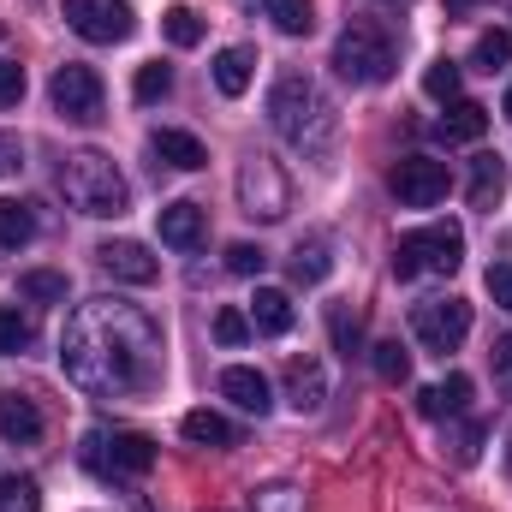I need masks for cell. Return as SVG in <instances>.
Segmentation results:
<instances>
[{
    "instance_id": "1f68e13d",
    "label": "cell",
    "mask_w": 512,
    "mask_h": 512,
    "mask_svg": "<svg viewBox=\"0 0 512 512\" xmlns=\"http://www.w3.org/2000/svg\"><path fill=\"white\" fill-rule=\"evenodd\" d=\"M459 78H465V72H459L453 60H435V66L423 72V96L447 108V102H459Z\"/></svg>"
},
{
    "instance_id": "ac0fdd59",
    "label": "cell",
    "mask_w": 512,
    "mask_h": 512,
    "mask_svg": "<svg viewBox=\"0 0 512 512\" xmlns=\"http://www.w3.org/2000/svg\"><path fill=\"white\" fill-rule=\"evenodd\" d=\"M465 405H471V376H447V382H435V387H423L417 393V411L423 417H435V423H447V417H465Z\"/></svg>"
},
{
    "instance_id": "9a60e30c",
    "label": "cell",
    "mask_w": 512,
    "mask_h": 512,
    "mask_svg": "<svg viewBox=\"0 0 512 512\" xmlns=\"http://www.w3.org/2000/svg\"><path fill=\"white\" fill-rule=\"evenodd\" d=\"M149 155H155L161 167H179V173H197V167L209 161V149H203L191 131H173V126H161L149 137Z\"/></svg>"
},
{
    "instance_id": "4fadbf2b",
    "label": "cell",
    "mask_w": 512,
    "mask_h": 512,
    "mask_svg": "<svg viewBox=\"0 0 512 512\" xmlns=\"http://www.w3.org/2000/svg\"><path fill=\"white\" fill-rule=\"evenodd\" d=\"M0 441H12V447H36L42 441V405L30 399V393H0Z\"/></svg>"
},
{
    "instance_id": "8fae6325",
    "label": "cell",
    "mask_w": 512,
    "mask_h": 512,
    "mask_svg": "<svg viewBox=\"0 0 512 512\" xmlns=\"http://www.w3.org/2000/svg\"><path fill=\"white\" fill-rule=\"evenodd\" d=\"M60 12H66V24H72L84 42H126L131 30H137V18H131L126 0H66Z\"/></svg>"
},
{
    "instance_id": "f546056e",
    "label": "cell",
    "mask_w": 512,
    "mask_h": 512,
    "mask_svg": "<svg viewBox=\"0 0 512 512\" xmlns=\"http://www.w3.org/2000/svg\"><path fill=\"white\" fill-rule=\"evenodd\" d=\"M18 292H24L30 304H66V274H54V268H30V274L18 280Z\"/></svg>"
},
{
    "instance_id": "7bdbcfd3",
    "label": "cell",
    "mask_w": 512,
    "mask_h": 512,
    "mask_svg": "<svg viewBox=\"0 0 512 512\" xmlns=\"http://www.w3.org/2000/svg\"><path fill=\"white\" fill-rule=\"evenodd\" d=\"M262 512H298L292 489H268V495H262Z\"/></svg>"
},
{
    "instance_id": "f35d334b",
    "label": "cell",
    "mask_w": 512,
    "mask_h": 512,
    "mask_svg": "<svg viewBox=\"0 0 512 512\" xmlns=\"http://www.w3.org/2000/svg\"><path fill=\"white\" fill-rule=\"evenodd\" d=\"M489 364H495V387H501V393H512V334H501V340H495Z\"/></svg>"
},
{
    "instance_id": "8992f818",
    "label": "cell",
    "mask_w": 512,
    "mask_h": 512,
    "mask_svg": "<svg viewBox=\"0 0 512 512\" xmlns=\"http://www.w3.org/2000/svg\"><path fill=\"white\" fill-rule=\"evenodd\" d=\"M78 453H84V465H90L102 483L149 477V465H155V441H149V435H137V429H90Z\"/></svg>"
},
{
    "instance_id": "2e32d148",
    "label": "cell",
    "mask_w": 512,
    "mask_h": 512,
    "mask_svg": "<svg viewBox=\"0 0 512 512\" xmlns=\"http://www.w3.org/2000/svg\"><path fill=\"white\" fill-rule=\"evenodd\" d=\"M483 131H489V108H483V102H465V96L447 102L441 120H435V137H441V143H477Z\"/></svg>"
},
{
    "instance_id": "83f0119b",
    "label": "cell",
    "mask_w": 512,
    "mask_h": 512,
    "mask_svg": "<svg viewBox=\"0 0 512 512\" xmlns=\"http://www.w3.org/2000/svg\"><path fill=\"white\" fill-rule=\"evenodd\" d=\"M161 30H167L173 48H197V42H203V12H191V6H167V12H161Z\"/></svg>"
},
{
    "instance_id": "52a82bcc",
    "label": "cell",
    "mask_w": 512,
    "mask_h": 512,
    "mask_svg": "<svg viewBox=\"0 0 512 512\" xmlns=\"http://www.w3.org/2000/svg\"><path fill=\"white\" fill-rule=\"evenodd\" d=\"M411 334H417V346L423 352H459L465 346V334H471V304L465 298H423L417 310H411Z\"/></svg>"
},
{
    "instance_id": "5b68a950",
    "label": "cell",
    "mask_w": 512,
    "mask_h": 512,
    "mask_svg": "<svg viewBox=\"0 0 512 512\" xmlns=\"http://www.w3.org/2000/svg\"><path fill=\"white\" fill-rule=\"evenodd\" d=\"M393 66H399L393 36H387L382 24H370V18L346 24V36L334 42V72H340L346 84H387Z\"/></svg>"
},
{
    "instance_id": "ee69618b",
    "label": "cell",
    "mask_w": 512,
    "mask_h": 512,
    "mask_svg": "<svg viewBox=\"0 0 512 512\" xmlns=\"http://www.w3.org/2000/svg\"><path fill=\"white\" fill-rule=\"evenodd\" d=\"M501 114H507V120H512V90H507V102H501Z\"/></svg>"
},
{
    "instance_id": "cb8c5ba5",
    "label": "cell",
    "mask_w": 512,
    "mask_h": 512,
    "mask_svg": "<svg viewBox=\"0 0 512 512\" xmlns=\"http://www.w3.org/2000/svg\"><path fill=\"white\" fill-rule=\"evenodd\" d=\"M36 239V209L18 197H0V251H24Z\"/></svg>"
},
{
    "instance_id": "e0dca14e",
    "label": "cell",
    "mask_w": 512,
    "mask_h": 512,
    "mask_svg": "<svg viewBox=\"0 0 512 512\" xmlns=\"http://www.w3.org/2000/svg\"><path fill=\"white\" fill-rule=\"evenodd\" d=\"M155 227H161V245H173V251H197L203 245V209L197 203H167L155 215Z\"/></svg>"
},
{
    "instance_id": "8d00e7d4",
    "label": "cell",
    "mask_w": 512,
    "mask_h": 512,
    "mask_svg": "<svg viewBox=\"0 0 512 512\" xmlns=\"http://www.w3.org/2000/svg\"><path fill=\"white\" fill-rule=\"evenodd\" d=\"M447 447H453V459H459V465H477V453H483V423H465Z\"/></svg>"
},
{
    "instance_id": "f1b7e54d",
    "label": "cell",
    "mask_w": 512,
    "mask_h": 512,
    "mask_svg": "<svg viewBox=\"0 0 512 512\" xmlns=\"http://www.w3.org/2000/svg\"><path fill=\"white\" fill-rule=\"evenodd\" d=\"M328 268H334V262H328V245H322V239H304V245L292 251V280H298V286L328 280Z\"/></svg>"
},
{
    "instance_id": "d590c367",
    "label": "cell",
    "mask_w": 512,
    "mask_h": 512,
    "mask_svg": "<svg viewBox=\"0 0 512 512\" xmlns=\"http://www.w3.org/2000/svg\"><path fill=\"white\" fill-rule=\"evenodd\" d=\"M215 340H221V346H245V340H251V316L227 304V310L215 316Z\"/></svg>"
},
{
    "instance_id": "9c48e42d",
    "label": "cell",
    "mask_w": 512,
    "mask_h": 512,
    "mask_svg": "<svg viewBox=\"0 0 512 512\" xmlns=\"http://www.w3.org/2000/svg\"><path fill=\"white\" fill-rule=\"evenodd\" d=\"M447 185H453V173H447V161H435V155H405V161L387 173V191L399 197V209H435V203L447 197Z\"/></svg>"
},
{
    "instance_id": "bcb514c9",
    "label": "cell",
    "mask_w": 512,
    "mask_h": 512,
    "mask_svg": "<svg viewBox=\"0 0 512 512\" xmlns=\"http://www.w3.org/2000/svg\"><path fill=\"white\" fill-rule=\"evenodd\" d=\"M447 6H471V0H447Z\"/></svg>"
},
{
    "instance_id": "484cf974",
    "label": "cell",
    "mask_w": 512,
    "mask_h": 512,
    "mask_svg": "<svg viewBox=\"0 0 512 512\" xmlns=\"http://www.w3.org/2000/svg\"><path fill=\"white\" fill-rule=\"evenodd\" d=\"M262 12L274 18V30H280V36H310V30H316L310 0H262Z\"/></svg>"
},
{
    "instance_id": "7a4b0ae2",
    "label": "cell",
    "mask_w": 512,
    "mask_h": 512,
    "mask_svg": "<svg viewBox=\"0 0 512 512\" xmlns=\"http://www.w3.org/2000/svg\"><path fill=\"white\" fill-rule=\"evenodd\" d=\"M268 126L280 131L292 149L316 155V149L334 143V102L322 96L316 78H304V72H280L274 90H268Z\"/></svg>"
},
{
    "instance_id": "3957f363",
    "label": "cell",
    "mask_w": 512,
    "mask_h": 512,
    "mask_svg": "<svg viewBox=\"0 0 512 512\" xmlns=\"http://www.w3.org/2000/svg\"><path fill=\"white\" fill-rule=\"evenodd\" d=\"M60 197L90 221H108V215L120 221L131 209V185L120 179V167L102 149H78V155L60 161Z\"/></svg>"
},
{
    "instance_id": "6da1fadb",
    "label": "cell",
    "mask_w": 512,
    "mask_h": 512,
    "mask_svg": "<svg viewBox=\"0 0 512 512\" xmlns=\"http://www.w3.org/2000/svg\"><path fill=\"white\" fill-rule=\"evenodd\" d=\"M161 322L126 298H90L72 310L60 340L66 382L84 387L90 399H137L161 382Z\"/></svg>"
},
{
    "instance_id": "4316f807",
    "label": "cell",
    "mask_w": 512,
    "mask_h": 512,
    "mask_svg": "<svg viewBox=\"0 0 512 512\" xmlns=\"http://www.w3.org/2000/svg\"><path fill=\"white\" fill-rule=\"evenodd\" d=\"M507 60H512V30H483V36H477V48H471V66L495 78Z\"/></svg>"
},
{
    "instance_id": "44dd1931",
    "label": "cell",
    "mask_w": 512,
    "mask_h": 512,
    "mask_svg": "<svg viewBox=\"0 0 512 512\" xmlns=\"http://www.w3.org/2000/svg\"><path fill=\"white\" fill-rule=\"evenodd\" d=\"M251 72H256L251 48H221V54H215V90H221V96H245V90H251Z\"/></svg>"
},
{
    "instance_id": "5bb4252c",
    "label": "cell",
    "mask_w": 512,
    "mask_h": 512,
    "mask_svg": "<svg viewBox=\"0 0 512 512\" xmlns=\"http://www.w3.org/2000/svg\"><path fill=\"white\" fill-rule=\"evenodd\" d=\"M221 393H227L239 411H251V417H268V405H274L268 376H262V370H251V364H233V370H221Z\"/></svg>"
},
{
    "instance_id": "d6a6232c",
    "label": "cell",
    "mask_w": 512,
    "mask_h": 512,
    "mask_svg": "<svg viewBox=\"0 0 512 512\" xmlns=\"http://www.w3.org/2000/svg\"><path fill=\"white\" fill-rule=\"evenodd\" d=\"M328 328H334V346H340L346 358H358V352H364V322H358V310L334 304V310H328Z\"/></svg>"
},
{
    "instance_id": "d4e9b609",
    "label": "cell",
    "mask_w": 512,
    "mask_h": 512,
    "mask_svg": "<svg viewBox=\"0 0 512 512\" xmlns=\"http://www.w3.org/2000/svg\"><path fill=\"white\" fill-rule=\"evenodd\" d=\"M36 346V316L24 304H0V352H30Z\"/></svg>"
},
{
    "instance_id": "f6af8a7d",
    "label": "cell",
    "mask_w": 512,
    "mask_h": 512,
    "mask_svg": "<svg viewBox=\"0 0 512 512\" xmlns=\"http://www.w3.org/2000/svg\"><path fill=\"white\" fill-rule=\"evenodd\" d=\"M507 471H512V435H507Z\"/></svg>"
},
{
    "instance_id": "b9f144b4",
    "label": "cell",
    "mask_w": 512,
    "mask_h": 512,
    "mask_svg": "<svg viewBox=\"0 0 512 512\" xmlns=\"http://www.w3.org/2000/svg\"><path fill=\"white\" fill-rule=\"evenodd\" d=\"M18 167H24V143L0 131V179H6V173H18Z\"/></svg>"
},
{
    "instance_id": "7c38bea8",
    "label": "cell",
    "mask_w": 512,
    "mask_h": 512,
    "mask_svg": "<svg viewBox=\"0 0 512 512\" xmlns=\"http://www.w3.org/2000/svg\"><path fill=\"white\" fill-rule=\"evenodd\" d=\"M96 262H102L114 280H126V286H149V280L161 274V262L149 256V245H137V239H108V245L96 251Z\"/></svg>"
},
{
    "instance_id": "e575fe53",
    "label": "cell",
    "mask_w": 512,
    "mask_h": 512,
    "mask_svg": "<svg viewBox=\"0 0 512 512\" xmlns=\"http://www.w3.org/2000/svg\"><path fill=\"white\" fill-rule=\"evenodd\" d=\"M0 512H42V495L30 477H0Z\"/></svg>"
},
{
    "instance_id": "7402d4cb",
    "label": "cell",
    "mask_w": 512,
    "mask_h": 512,
    "mask_svg": "<svg viewBox=\"0 0 512 512\" xmlns=\"http://www.w3.org/2000/svg\"><path fill=\"white\" fill-rule=\"evenodd\" d=\"M251 328L256 334H292V298L274 292V286H262L251 298Z\"/></svg>"
},
{
    "instance_id": "4dcf8cb0",
    "label": "cell",
    "mask_w": 512,
    "mask_h": 512,
    "mask_svg": "<svg viewBox=\"0 0 512 512\" xmlns=\"http://www.w3.org/2000/svg\"><path fill=\"white\" fill-rule=\"evenodd\" d=\"M370 364H376V376L382 382H411V352L399 346V340H382V346H370Z\"/></svg>"
},
{
    "instance_id": "60d3db41",
    "label": "cell",
    "mask_w": 512,
    "mask_h": 512,
    "mask_svg": "<svg viewBox=\"0 0 512 512\" xmlns=\"http://www.w3.org/2000/svg\"><path fill=\"white\" fill-rule=\"evenodd\" d=\"M489 298H495L501 310H512V262H495V268H489Z\"/></svg>"
},
{
    "instance_id": "ab89813d",
    "label": "cell",
    "mask_w": 512,
    "mask_h": 512,
    "mask_svg": "<svg viewBox=\"0 0 512 512\" xmlns=\"http://www.w3.org/2000/svg\"><path fill=\"white\" fill-rule=\"evenodd\" d=\"M262 262H268V256L256 251V245H227V268H233V274H262Z\"/></svg>"
},
{
    "instance_id": "836d02e7",
    "label": "cell",
    "mask_w": 512,
    "mask_h": 512,
    "mask_svg": "<svg viewBox=\"0 0 512 512\" xmlns=\"http://www.w3.org/2000/svg\"><path fill=\"white\" fill-rule=\"evenodd\" d=\"M167 90H173V66H161V60L137 66V84H131V96H137V102H161Z\"/></svg>"
},
{
    "instance_id": "603a6c76",
    "label": "cell",
    "mask_w": 512,
    "mask_h": 512,
    "mask_svg": "<svg viewBox=\"0 0 512 512\" xmlns=\"http://www.w3.org/2000/svg\"><path fill=\"white\" fill-rule=\"evenodd\" d=\"M185 441H197V447H239V429L221 417V411H185Z\"/></svg>"
},
{
    "instance_id": "30bf717a",
    "label": "cell",
    "mask_w": 512,
    "mask_h": 512,
    "mask_svg": "<svg viewBox=\"0 0 512 512\" xmlns=\"http://www.w3.org/2000/svg\"><path fill=\"white\" fill-rule=\"evenodd\" d=\"M48 96H54V114H60V120H72V126L102 120V78H96L90 66H78V60H66V66L54 72Z\"/></svg>"
},
{
    "instance_id": "74e56055",
    "label": "cell",
    "mask_w": 512,
    "mask_h": 512,
    "mask_svg": "<svg viewBox=\"0 0 512 512\" xmlns=\"http://www.w3.org/2000/svg\"><path fill=\"white\" fill-rule=\"evenodd\" d=\"M18 102H24V66L0 60V108H18Z\"/></svg>"
},
{
    "instance_id": "ffe728a7",
    "label": "cell",
    "mask_w": 512,
    "mask_h": 512,
    "mask_svg": "<svg viewBox=\"0 0 512 512\" xmlns=\"http://www.w3.org/2000/svg\"><path fill=\"white\" fill-rule=\"evenodd\" d=\"M507 197V161L501 155H477L471 161V209H495Z\"/></svg>"
},
{
    "instance_id": "ba28073f",
    "label": "cell",
    "mask_w": 512,
    "mask_h": 512,
    "mask_svg": "<svg viewBox=\"0 0 512 512\" xmlns=\"http://www.w3.org/2000/svg\"><path fill=\"white\" fill-rule=\"evenodd\" d=\"M239 203H245L251 221H280V215L292 209V179L280 173V161L251 155V161L239 167Z\"/></svg>"
},
{
    "instance_id": "277c9868",
    "label": "cell",
    "mask_w": 512,
    "mask_h": 512,
    "mask_svg": "<svg viewBox=\"0 0 512 512\" xmlns=\"http://www.w3.org/2000/svg\"><path fill=\"white\" fill-rule=\"evenodd\" d=\"M465 262V233L453 221L417 227L393 245V280H423V274H453Z\"/></svg>"
},
{
    "instance_id": "d6986e66",
    "label": "cell",
    "mask_w": 512,
    "mask_h": 512,
    "mask_svg": "<svg viewBox=\"0 0 512 512\" xmlns=\"http://www.w3.org/2000/svg\"><path fill=\"white\" fill-rule=\"evenodd\" d=\"M286 399H292V411H322L328 376H322L316 358H292V364H286Z\"/></svg>"
}]
</instances>
